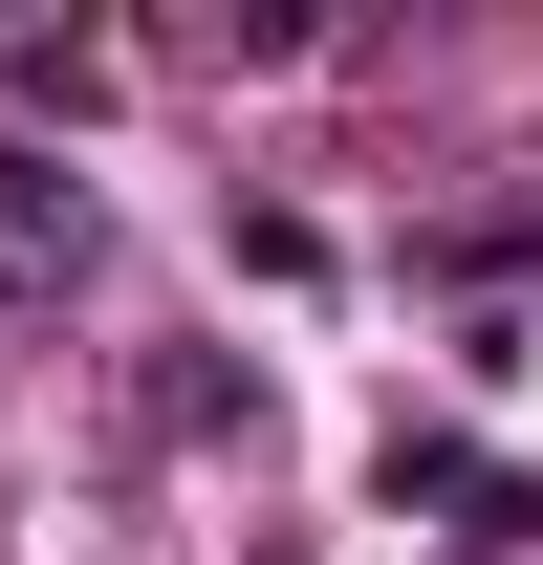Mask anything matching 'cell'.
Listing matches in <instances>:
<instances>
[{
  "label": "cell",
  "mask_w": 543,
  "mask_h": 565,
  "mask_svg": "<svg viewBox=\"0 0 543 565\" xmlns=\"http://www.w3.org/2000/svg\"><path fill=\"white\" fill-rule=\"evenodd\" d=\"M66 262H87V196L44 174V152H0V305H44Z\"/></svg>",
  "instance_id": "6da1fadb"
}]
</instances>
